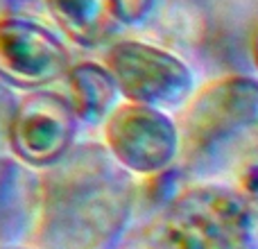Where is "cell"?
Segmentation results:
<instances>
[{
  "instance_id": "8",
  "label": "cell",
  "mask_w": 258,
  "mask_h": 249,
  "mask_svg": "<svg viewBox=\"0 0 258 249\" xmlns=\"http://www.w3.org/2000/svg\"><path fill=\"white\" fill-rule=\"evenodd\" d=\"M41 211V172L0 156V249L30 245Z\"/></svg>"
},
{
  "instance_id": "15",
  "label": "cell",
  "mask_w": 258,
  "mask_h": 249,
  "mask_svg": "<svg viewBox=\"0 0 258 249\" xmlns=\"http://www.w3.org/2000/svg\"><path fill=\"white\" fill-rule=\"evenodd\" d=\"M251 52H254V64H256V68H258V30H256V34H254V43H251Z\"/></svg>"
},
{
  "instance_id": "7",
  "label": "cell",
  "mask_w": 258,
  "mask_h": 249,
  "mask_svg": "<svg viewBox=\"0 0 258 249\" xmlns=\"http://www.w3.org/2000/svg\"><path fill=\"white\" fill-rule=\"evenodd\" d=\"M73 66L68 43L59 32L30 16L0 18V82L16 93L52 89Z\"/></svg>"
},
{
  "instance_id": "17",
  "label": "cell",
  "mask_w": 258,
  "mask_h": 249,
  "mask_svg": "<svg viewBox=\"0 0 258 249\" xmlns=\"http://www.w3.org/2000/svg\"><path fill=\"white\" fill-rule=\"evenodd\" d=\"M9 249H34L32 245H18V247H9Z\"/></svg>"
},
{
  "instance_id": "3",
  "label": "cell",
  "mask_w": 258,
  "mask_h": 249,
  "mask_svg": "<svg viewBox=\"0 0 258 249\" xmlns=\"http://www.w3.org/2000/svg\"><path fill=\"white\" fill-rule=\"evenodd\" d=\"M138 249H258V222L240 191L188 183L177 200L138 224Z\"/></svg>"
},
{
  "instance_id": "1",
  "label": "cell",
  "mask_w": 258,
  "mask_h": 249,
  "mask_svg": "<svg viewBox=\"0 0 258 249\" xmlns=\"http://www.w3.org/2000/svg\"><path fill=\"white\" fill-rule=\"evenodd\" d=\"M138 179L102 145L82 141L41 172L34 249H120L136 222Z\"/></svg>"
},
{
  "instance_id": "11",
  "label": "cell",
  "mask_w": 258,
  "mask_h": 249,
  "mask_svg": "<svg viewBox=\"0 0 258 249\" xmlns=\"http://www.w3.org/2000/svg\"><path fill=\"white\" fill-rule=\"evenodd\" d=\"M150 21L156 23V39L165 41V48H192L200 43L204 25L200 14L186 0H159Z\"/></svg>"
},
{
  "instance_id": "9",
  "label": "cell",
  "mask_w": 258,
  "mask_h": 249,
  "mask_svg": "<svg viewBox=\"0 0 258 249\" xmlns=\"http://www.w3.org/2000/svg\"><path fill=\"white\" fill-rule=\"evenodd\" d=\"M57 32L80 50H104L125 30L116 0H41Z\"/></svg>"
},
{
  "instance_id": "12",
  "label": "cell",
  "mask_w": 258,
  "mask_h": 249,
  "mask_svg": "<svg viewBox=\"0 0 258 249\" xmlns=\"http://www.w3.org/2000/svg\"><path fill=\"white\" fill-rule=\"evenodd\" d=\"M192 183L190 179L183 174L179 165L165 170V172L152 174V177L138 179V191H136V222H145L159 211H163L183 188Z\"/></svg>"
},
{
  "instance_id": "14",
  "label": "cell",
  "mask_w": 258,
  "mask_h": 249,
  "mask_svg": "<svg viewBox=\"0 0 258 249\" xmlns=\"http://www.w3.org/2000/svg\"><path fill=\"white\" fill-rule=\"evenodd\" d=\"M156 3L159 0H116L118 9H120V16L127 27L145 25L152 18V14H154Z\"/></svg>"
},
{
  "instance_id": "4",
  "label": "cell",
  "mask_w": 258,
  "mask_h": 249,
  "mask_svg": "<svg viewBox=\"0 0 258 249\" xmlns=\"http://www.w3.org/2000/svg\"><path fill=\"white\" fill-rule=\"evenodd\" d=\"M125 102L161 111H181L195 95V73L174 50L154 41L118 39L102 50Z\"/></svg>"
},
{
  "instance_id": "13",
  "label": "cell",
  "mask_w": 258,
  "mask_h": 249,
  "mask_svg": "<svg viewBox=\"0 0 258 249\" xmlns=\"http://www.w3.org/2000/svg\"><path fill=\"white\" fill-rule=\"evenodd\" d=\"M18 100H21V93L0 82V156L9 154V127H12Z\"/></svg>"
},
{
  "instance_id": "2",
  "label": "cell",
  "mask_w": 258,
  "mask_h": 249,
  "mask_svg": "<svg viewBox=\"0 0 258 249\" xmlns=\"http://www.w3.org/2000/svg\"><path fill=\"white\" fill-rule=\"evenodd\" d=\"M179 168L192 183L215 181L258 154V82L229 75L195 91L177 113Z\"/></svg>"
},
{
  "instance_id": "16",
  "label": "cell",
  "mask_w": 258,
  "mask_h": 249,
  "mask_svg": "<svg viewBox=\"0 0 258 249\" xmlns=\"http://www.w3.org/2000/svg\"><path fill=\"white\" fill-rule=\"evenodd\" d=\"M9 14H12V12L7 9V3H5V0H0V18H3V16H9Z\"/></svg>"
},
{
  "instance_id": "5",
  "label": "cell",
  "mask_w": 258,
  "mask_h": 249,
  "mask_svg": "<svg viewBox=\"0 0 258 249\" xmlns=\"http://www.w3.org/2000/svg\"><path fill=\"white\" fill-rule=\"evenodd\" d=\"M102 145L129 174L145 179L179 165L181 138L172 113L122 100L102 125Z\"/></svg>"
},
{
  "instance_id": "10",
  "label": "cell",
  "mask_w": 258,
  "mask_h": 249,
  "mask_svg": "<svg viewBox=\"0 0 258 249\" xmlns=\"http://www.w3.org/2000/svg\"><path fill=\"white\" fill-rule=\"evenodd\" d=\"M61 84L80 122L86 127H102L113 109L122 102L111 71L95 59L73 64Z\"/></svg>"
},
{
  "instance_id": "6",
  "label": "cell",
  "mask_w": 258,
  "mask_h": 249,
  "mask_svg": "<svg viewBox=\"0 0 258 249\" xmlns=\"http://www.w3.org/2000/svg\"><path fill=\"white\" fill-rule=\"evenodd\" d=\"M80 127L82 122L63 91L21 93L9 127V154L36 172H45L61 163L80 143Z\"/></svg>"
}]
</instances>
